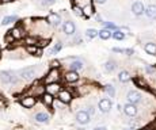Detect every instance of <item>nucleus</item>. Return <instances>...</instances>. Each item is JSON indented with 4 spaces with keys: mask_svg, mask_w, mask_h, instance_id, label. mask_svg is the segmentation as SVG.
Listing matches in <instances>:
<instances>
[{
    "mask_svg": "<svg viewBox=\"0 0 156 130\" xmlns=\"http://www.w3.org/2000/svg\"><path fill=\"white\" fill-rule=\"evenodd\" d=\"M16 20H18L16 15H8V16H4L2 19V25L3 26H8V25H11V23L16 22Z\"/></svg>",
    "mask_w": 156,
    "mask_h": 130,
    "instance_id": "23",
    "label": "nucleus"
},
{
    "mask_svg": "<svg viewBox=\"0 0 156 130\" xmlns=\"http://www.w3.org/2000/svg\"><path fill=\"white\" fill-rule=\"evenodd\" d=\"M112 34H113V31L112 30H109V29H102L99 30V37L101 39H103V41H106V39H109V38H112Z\"/></svg>",
    "mask_w": 156,
    "mask_h": 130,
    "instance_id": "24",
    "label": "nucleus"
},
{
    "mask_svg": "<svg viewBox=\"0 0 156 130\" xmlns=\"http://www.w3.org/2000/svg\"><path fill=\"white\" fill-rule=\"evenodd\" d=\"M41 102L46 106V107H52L53 106V102H55V96L50 95V93L45 92L42 96H41Z\"/></svg>",
    "mask_w": 156,
    "mask_h": 130,
    "instance_id": "16",
    "label": "nucleus"
},
{
    "mask_svg": "<svg viewBox=\"0 0 156 130\" xmlns=\"http://www.w3.org/2000/svg\"><path fill=\"white\" fill-rule=\"evenodd\" d=\"M117 68V62L114 61V60H109V61L105 62V71L109 72V73H112L113 71H115Z\"/></svg>",
    "mask_w": 156,
    "mask_h": 130,
    "instance_id": "25",
    "label": "nucleus"
},
{
    "mask_svg": "<svg viewBox=\"0 0 156 130\" xmlns=\"http://www.w3.org/2000/svg\"><path fill=\"white\" fill-rule=\"evenodd\" d=\"M145 71L148 72V73H151V75H152V73L155 72V68H154V66H149V65H148V66H145Z\"/></svg>",
    "mask_w": 156,
    "mask_h": 130,
    "instance_id": "39",
    "label": "nucleus"
},
{
    "mask_svg": "<svg viewBox=\"0 0 156 130\" xmlns=\"http://www.w3.org/2000/svg\"><path fill=\"white\" fill-rule=\"evenodd\" d=\"M76 122L77 123H80V125H87V123L90 122V118H91V115H90L88 113H87L86 110H80V111H77L76 113Z\"/></svg>",
    "mask_w": 156,
    "mask_h": 130,
    "instance_id": "6",
    "label": "nucleus"
},
{
    "mask_svg": "<svg viewBox=\"0 0 156 130\" xmlns=\"http://www.w3.org/2000/svg\"><path fill=\"white\" fill-rule=\"evenodd\" d=\"M33 92H34V95L33 96H35V98H41V96L45 93V86L44 84H38V86H33Z\"/></svg>",
    "mask_w": 156,
    "mask_h": 130,
    "instance_id": "20",
    "label": "nucleus"
},
{
    "mask_svg": "<svg viewBox=\"0 0 156 130\" xmlns=\"http://www.w3.org/2000/svg\"><path fill=\"white\" fill-rule=\"evenodd\" d=\"M144 50L148 54H151V56H156V44H154V42H147L144 45Z\"/></svg>",
    "mask_w": 156,
    "mask_h": 130,
    "instance_id": "22",
    "label": "nucleus"
},
{
    "mask_svg": "<svg viewBox=\"0 0 156 130\" xmlns=\"http://www.w3.org/2000/svg\"><path fill=\"white\" fill-rule=\"evenodd\" d=\"M86 111L90 114V115H92V114H95V108L92 107V106H90V107H88V110H86Z\"/></svg>",
    "mask_w": 156,
    "mask_h": 130,
    "instance_id": "41",
    "label": "nucleus"
},
{
    "mask_svg": "<svg viewBox=\"0 0 156 130\" xmlns=\"http://www.w3.org/2000/svg\"><path fill=\"white\" fill-rule=\"evenodd\" d=\"M72 11H73V14L76 15V16H83V10H82V7H79V5H73V7H72Z\"/></svg>",
    "mask_w": 156,
    "mask_h": 130,
    "instance_id": "33",
    "label": "nucleus"
},
{
    "mask_svg": "<svg viewBox=\"0 0 156 130\" xmlns=\"http://www.w3.org/2000/svg\"><path fill=\"white\" fill-rule=\"evenodd\" d=\"M62 33L65 35H73L76 33V26L72 20H65L62 22Z\"/></svg>",
    "mask_w": 156,
    "mask_h": 130,
    "instance_id": "7",
    "label": "nucleus"
},
{
    "mask_svg": "<svg viewBox=\"0 0 156 130\" xmlns=\"http://www.w3.org/2000/svg\"><path fill=\"white\" fill-rule=\"evenodd\" d=\"M141 93L139 91H129L128 95H126V99H128V103H132V104H137L141 102Z\"/></svg>",
    "mask_w": 156,
    "mask_h": 130,
    "instance_id": "10",
    "label": "nucleus"
},
{
    "mask_svg": "<svg viewBox=\"0 0 156 130\" xmlns=\"http://www.w3.org/2000/svg\"><path fill=\"white\" fill-rule=\"evenodd\" d=\"M55 3H56V0H42V5H52Z\"/></svg>",
    "mask_w": 156,
    "mask_h": 130,
    "instance_id": "38",
    "label": "nucleus"
},
{
    "mask_svg": "<svg viewBox=\"0 0 156 130\" xmlns=\"http://www.w3.org/2000/svg\"><path fill=\"white\" fill-rule=\"evenodd\" d=\"M145 130H151V129H145Z\"/></svg>",
    "mask_w": 156,
    "mask_h": 130,
    "instance_id": "46",
    "label": "nucleus"
},
{
    "mask_svg": "<svg viewBox=\"0 0 156 130\" xmlns=\"http://www.w3.org/2000/svg\"><path fill=\"white\" fill-rule=\"evenodd\" d=\"M105 92H106L107 95L110 96V98H114V96H115V88H114L112 84H107V86H105Z\"/></svg>",
    "mask_w": 156,
    "mask_h": 130,
    "instance_id": "30",
    "label": "nucleus"
},
{
    "mask_svg": "<svg viewBox=\"0 0 156 130\" xmlns=\"http://www.w3.org/2000/svg\"><path fill=\"white\" fill-rule=\"evenodd\" d=\"M82 10H83V16H86V18H90L94 14V7H92L91 4H86Z\"/></svg>",
    "mask_w": 156,
    "mask_h": 130,
    "instance_id": "27",
    "label": "nucleus"
},
{
    "mask_svg": "<svg viewBox=\"0 0 156 130\" xmlns=\"http://www.w3.org/2000/svg\"><path fill=\"white\" fill-rule=\"evenodd\" d=\"M34 119L37 121L38 123H48L49 122V115L46 113H37L34 115Z\"/></svg>",
    "mask_w": 156,
    "mask_h": 130,
    "instance_id": "21",
    "label": "nucleus"
},
{
    "mask_svg": "<svg viewBox=\"0 0 156 130\" xmlns=\"http://www.w3.org/2000/svg\"><path fill=\"white\" fill-rule=\"evenodd\" d=\"M125 54H128V56H133L134 50L133 49H125Z\"/></svg>",
    "mask_w": 156,
    "mask_h": 130,
    "instance_id": "42",
    "label": "nucleus"
},
{
    "mask_svg": "<svg viewBox=\"0 0 156 130\" xmlns=\"http://www.w3.org/2000/svg\"><path fill=\"white\" fill-rule=\"evenodd\" d=\"M124 113L126 114L128 117H134L137 114V107H136V104H132V103H126L124 106Z\"/></svg>",
    "mask_w": 156,
    "mask_h": 130,
    "instance_id": "15",
    "label": "nucleus"
},
{
    "mask_svg": "<svg viewBox=\"0 0 156 130\" xmlns=\"http://www.w3.org/2000/svg\"><path fill=\"white\" fill-rule=\"evenodd\" d=\"M62 90L61 84L60 83H50V84H45V92L50 93V95H57L60 91Z\"/></svg>",
    "mask_w": 156,
    "mask_h": 130,
    "instance_id": "9",
    "label": "nucleus"
},
{
    "mask_svg": "<svg viewBox=\"0 0 156 130\" xmlns=\"http://www.w3.org/2000/svg\"><path fill=\"white\" fill-rule=\"evenodd\" d=\"M0 81L3 84H16L18 76L15 72L11 71H0Z\"/></svg>",
    "mask_w": 156,
    "mask_h": 130,
    "instance_id": "2",
    "label": "nucleus"
},
{
    "mask_svg": "<svg viewBox=\"0 0 156 130\" xmlns=\"http://www.w3.org/2000/svg\"><path fill=\"white\" fill-rule=\"evenodd\" d=\"M61 47H62V44H61V42H57L55 46L52 47V50H50V54H56V53H58L60 50H61Z\"/></svg>",
    "mask_w": 156,
    "mask_h": 130,
    "instance_id": "32",
    "label": "nucleus"
},
{
    "mask_svg": "<svg viewBox=\"0 0 156 130\" xmlns=\"http://www.w3.org/2000/svg\"><path fill=\"white\" fill-rule=\"evenodd\" d=\"M83 68H84V64H83V61H82V60H79V58L73 60V61L69 64V71L79 72V71H82Z\"/></svg>",
    "mask_w": 156,
    "mask_h": 130,
    "instance_id": "17",
    "label": "nucleus"
},
{
    "mask_svg": "<svg viewBox=\"0 0 156 130\" xmlns=\"http://www.w3.org/2000/svg\"><path fill=\"white\" fill-rule=\"evenodd\" d=\"M19 103L20 106H23L25 108H31L37 104V98L33 95H27V96H22L19 99Z\"/></svg>",
    "mask_w": 156,
    "mask_h": 130,
    "instance_id": "5",
    "label": "nucleus"
},
{
    "mask_svg": "<svg viewBox=\"0 0 156 130\" xmlns=\"http://www.w3.org/2000/svg\"><path fill=\"white\" fill-rule=\"evenodd\" d=\"M61 64V61H58V60H55V61H52L50 62V68H60V65Z\"/></svg>",
    "mask_w": 156,
    "mask_h": 130,
    "instance_id": "36",
    "label": "nucleus"
},
{
    "mask_svg": "<svg viewBox=\"0 0 156 130\" xmlns=\"http://www.w3.org/2000/svg\"><path fill=\"white\" fill-rule=\"evenodd\" d=\"M114 53H125V49H121V47H113Z\"/></svg>",
    "mask_w": 156,
    "mask_h": 130,
    "instance_id": "40",
    "label": "nucleus"
},
{
    "mask_svg": "<svg viewBox=\"0 0 156 130\" xmlns=\"http://www.w3.org/2000/svg\"><path fill=\"white\" fill-rule=\"evenodd\" d=\"M103 25H105V29H109V30H118V27L114 25V23H112V22H103Z\"/></svg>",
    "mask_w": 156,
    "mask_h": 130,
    "instance_id": "34",
    "label": "nucleus"
},
{
    "mask_svg": "<svg viewBox=\"0 0 156 130\" xmlns=\"http://www.w3.org/2000/svg\"><path fill=\"white\" fill-rule=\"evenodd\" d=\"M118 29L121 30V31L124 33L125 35H126V34H132V33H130V30H129V27H125V26H122V27H118Z\"/></svg>",
    "mask_w": 156,
    "mask_h": 130,
    "instance_id": "37",
    "label": "nucleus"
},
{
    "mask_svg": "<svg viewBox=\"0 0 156 130\" xmlns=\"http://www.w3.org/2000/svg\"><path fill=\"white\" fill-rule=\"evenodd\" d=\"M118 80L121 81V83H126V81L130 80V73H129L128 71H121L118 73Z\"/></svg>",
    "mask_w": 156,
    "mask_h": 130,
    "instance_id": "26",
    "label": "nucleus"
},
{
    "mask_svg": "<svg viewBox=\"0 0 156 130\" xmlns=\"http://www.w3.org/2000/svg\"><path fill=\"white\" fill-rule=\"evenodd\" d=\"M144 14H145L149 19H156V4H149L148 7L145 8Z\"/></svg>",
    "mask_w": 156,
    "mask_h": 130,
    "instance_id": "18",
    "label": "nucleus"
},
{
    "mask_svg": "<svg viewBox=\"0 0 156 130\" xmlns=\"http://www.w3.org/2000/svg\"><path fill=\"white\" fill-rule=\"evenodd\" d=\"M112 100H110L109 98H103L99 100V103H98V108L102 111V113H109L110 110H112Z\"/></svg>",
    "mask_w": 156,
    "mask_h": 130,
    "instance_id": "11",
    "label": "nucleus"
},
{
    "mask_svg": "<svg viewBox=\"0 0 156 130\" xmlns=\"http://www.w3.org/2000/svg\"><path fill=\"white\" fill-rule=\"evenodd\" d=\"M112 37H113L114 39H115V41H122V39L125 38V34L121 31V30L118 29V30H114L113 34H112Z\"/></svg>",
    "mask_w": 156,
    "mask_h": 130,
    "instance_id": "29",
    "label": "nucleus"
},
{
    "mask_svg": "<svg viewBox=\"0 0 156 130\" xmlns=\"http://www.w3.org/2000/svg\"><path fill=\"white\" fill-rule=\"evenodd\" d=\"M2 3H10V2H15V0H0Z\"/></svg>",
    "mask_w": 156,
    "mask_h": 130,
    "instance_id": "45",
    "label": "nucleus"
},
{
    "mask_svg": "<svg viewBox=\"0 0 156 130\" xmlns=\"http://www.w3.org/2000/svg\"><path fill=\"white\" fill-rule=\"evenodd\" d=\"M10 35L12 37V39H22L25 37V30H23L20 26H15L10 31Z\"/></svg>",
    "mask_w": 156,
    "mask_h": 130,
    "instance_id": "14",
    "label": "nucleus"
},
{
    "mask_svg": "<svg viewBox=\"0 0 156 130\" xmlns=\"http://www.w3.org/2000/svg\"><path fill=\"white\" fill-rule=\"evenodd\" d=\"M144 11H145V8H144V4L141 2H134L132 4V12H133V15H136V16H141L144 14Z\"/></svg>",
    "mask_w": 156,
    "mask_h": 130,
    "instance_id": "13",
    "label": "nucleus"
},
{
    "mask_svg": "<svg viewBox=\"0 0 156 130\" xmlns=\"http://www.w3.org/2000/svg\"><path fill=\"white\" fill-rule=\"evenodd\" d=\"M134 83H136L137 86H140V87H141V88H147V84L144 83V81L141 80V79H139V77H137V79H134Z\"/></svg>",
    "mask_w": 156,
    "mask_h": 130,
    "instance_id": "35",
    "label": "nucleus"
},
{
    "mask_svg": "<svg viewBox=\"0 0 156 130\" xmlns=\"http://www.w3.org/2000/svg\"><path fill=\"white\" fill-rule=\"evenodd\" d=\"M95 2H97L98 4H105V3H106L107 0H95Z\"/></svg>",
    "mask_w": 156,
    "mask_h": 130,
    "instance_id": "44",
    "label": "nucleus"
},
{
    "mask_svg": "<svg viewBox=\"0 0 156 130\" xmlns=\"http://www.w3.org/2000/svg\"><path fill=\"white\" fill-rule=\"evenodd\" d=\"M38 39L37 37H26V39H25V44L26 45H37L38 46Z\"/></svg>",
    "mask_w": 156,
    "mask_h": 130,
    "instance_id": "31",
    "label": "nucleus"
},
{
    "mask_svg": "<svg viewBox=\"0 0 156 130\" xmlns=\"http://www.w3.org/2000/svg\"><path fill=\"white\" fill-rule=\"evenodd\" d=\"M61 16H60V14H56V12H50L49 15H48V18H46V23L48 25H50V26H60L61 25Z\"/></svg>",
    "mask_w": 156,
    "mask_h": 130,
    "instance_id": "8",
    "label": "nucleus"
},
{
    "mask_svg": "<svg viewBox=\"0 0 156 130\" xmlns=\"http://www.w3.org/2000/svg\"><path fill=\"white\" fill-rule=\"evenodd\" d=\"M86 35H87V38L94 39V38H97L98 35H99V31L95 30V29H87L86 30Z\"/></svg>",
    "mask_w": 156,
    "mask_h": 130,
    "instance_id": "28",
    "label": "nucleus"
},
{
    "mask_svg": "<svg viewBox=\"0 0 156 130\" xmlns=\"http://www.w3.org/2000/svg\"><path fill=\"white\" fill-rule=\"evenodd\" d=\"M61 72H60L58 68H50V71L46 73L44 81L45 84H50V83H58L60 79H61Z\"/></svg>",
    "mask_w": 156,
    "mask_h": 130,
    "instance_id": "3",
    "label": "nucleus"
},
{
    "mask_svg": "<svg viewBox=\"0 0 156 130\" xmlns=\"http://www.w3.org/2000/svg\"><path fill=\"white\" fill-rule=\"evenodd\" d=\"M18 75H19L20 79H23V80H34L35 77H37L38 75V66L37 65H31V66H26V68L20 69L19 72H18Z\"/></svg>",
    "mask_w": 156,
    "mask_h": 130,
    "instance_id": "1",
    "label": "nucleus"
},
{
    "mask_svg": "<svg viewBox=\"0 0 156 130\" xmlns=\"http://www.w3.org/2000/svg\"><path fill=\"white\" fill-rule=\"evenodd\" d=\"M26 52L31 56H41V47L37 45H26Z\"/></svg>",
    "mask_w": 156,
    "mask_h": 130,
    "instance_id": "19",
    "label": "nucleus"
},
{
    "mask_svg": "<svg viewBox=\"0 0 156 130\" xmlns=\"http://www.w3.org/2000/svg\"><path fill=\"white\" fill-rule=\"evenodd\" d=\"M126 130H130V129H126Z\"/></svg>",
    "mask_w": 156,
    "mask_h": 130,
    "instance_id": "47",
    "label": "nucleus"
},
{
    "mask_svg": "<svg viewBox=\"0 0 156 130\" xmlns=\"http://www.w3.org/2000/svg\"><path fill=\"white\" fill-rule=\"evenodd\" d=\"M64 80L67 81V83H75V81H77L80 79L79 76V72H75V71H68L64 73Z\"/></svg>",
    "mask_w": 156,
    "mask_h": 130,
    "instance_id": "12",
    "label": "nucleus"
},
{
    "mask_svg": "<svg viewBox=\"0 0 156 130\" xmlns=\"http://www.w3.org/2000/svg\"><path fill=\"white\" fill-rule=\"evenodd\" d=\"M56 96H57V100H60L62 104H69L72 102V99H73L72 92L68 91V90H61Z\"/></svg>",
    "mask_w": 156,
    "mask_h": 130,
    "instance_id": "4",
    "label": "nucleus"
},
{
    "mask_svg": "<svg viewBox=\"0 0 156 130\" xmlns=\"http://www.w3.org/2000/svg\"><path fill=\"white\" fill-rule=\"evenodd\" d=\"M92 130H107V129L105 128V126H99V128H94Z\"/></svg>",
    "mask_w": 156,
    "mask_h": 130,
    "instance_id": "43",
    "label": "nucleus"
}]
</instances>
